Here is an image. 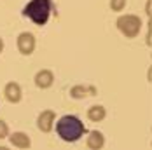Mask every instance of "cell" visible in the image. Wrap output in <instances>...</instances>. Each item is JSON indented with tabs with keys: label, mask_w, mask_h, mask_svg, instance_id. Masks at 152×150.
Segmentation results:
<instances>
[{
	"label": "cell",
	"mask_w": 152,
	"mask_h": 150,
	"mask_svg": "<svg viewBox=\"0 0 152 150\" xmlns=\"http://www.w3.org/2000/svg\"><path fill=\"white\" fill-rule=\"evenodd\" d=\"M56 133H58V136H60L63 141L74 143L77 140H80L82 135L88 133V127L75 115H63L56 122Z\"/></svg>",
	"instance_id": "cell-1"
},
{
	"label": "cell",
	"mask_w": 152,
	"mask_h": 150,
	"mask_svg": "<svg viewBox=\"0 0 152 150\" xmlns=\"http://www.w3.org/2000/svg\"><path fill=\"white\" fill-rule=\"evenodd\" d=\"M53 9H54L53 0H30L23 7V16L28 17L33 25L44 26L47 21L51 19Z\"/></svg>",
	"instance_id": "cell-2"
},
{
	"label": "cell",
	"mask_w": 152,
	"mask_h": 150,
	"mask_svg": "<svg viewBox=\"0 0 152 150\" xmlns=\"http://www.w3.org/2000/svg\"><path fill=\"white\" fill-rule=\"evenodd\" d=\"M115 26H117V30L121 31L126 39H135V37H138L142 33L143 23H142L140 16H137V14H124V16L117 17Z\"/></svg>",
	"instance_id": "cell-3"
},
{
	"label": "cell",
	"mask_w": 152,
	"mask_h": 150,
	"mask_svg": "<svg viewBox=\"0 0 152 150\" xmlns=\"http://www.w3.org/2000/svg\"><path fill=\"white\" fill-rule=\"evenodd\" d=\"M16 45H18V51L23 54V56H31L35 52V47H37V40H35V35L31 31H23L18 35L16 39Z\"/></svg>",
	"instance_id": "cell-4"
},
{
	"label": "cell",
	"mask_w": 152,
	"mask_h": 150,
	"mask_svg": "<svg viewBox=\"0 0 152 150\" xmlns=\"http://www.w3.org/2000/svg\"><path fill=\"white\" fill-rule=\"evenodd\" d=\"M54 119H56V114L54 110H42L37 117V127L42 131V133H51L53 131V126H54Z\"/></svg>",
	"instance_id": "cell-5"
},
{
	"label": "cell",
	"mask_w": 152,
	"mask_h": 150,
	"mask_svg": "<svg viewBox=\"0 0 152 150\" xmlns=\"http://www.w3.org/2000/svg\"><path fill=\"white\" fill-rule=\"evenodd\" d=\"M4 96H5V100L9 101V103H19L21 101V98H23V91H21V86L18 84V82H7L5 84V87H4Z\"/></svg>",
	"instance_id": "cell-6"
},
{
	"label": "cell",
	"mask_w": 152,
	"mask_h": 150,
	"mask_svg": "<svg viewBox=\"0 0 152 150\" xmlns=\"http://www.w3.org/2000/svg\"><path fill=\"white\" fill-rule=\"evenodd\" d=\"M33 82H35V86L39 89H49L53 86V82H54V74L51 70H47V68L39 70L33 77Z\"/></svg>",
	"instance_id": "cell-7"
},
{
	"label": "cell",
	"mask_w": 152,
	"mask_h": 150,
	"mask_svg": "<svg viewBox=\"0 0 152 150\" xmlns=\"http://www.w3.org/2000/svg\"><path fill=\"white\" fill-rule=\"evenodd\" d=\"M96 87L94 86H89V84H77L70 89V96L74 100H84L88 96H96Z\"/></svg>",
	"instance_id": "cell-8"
},
{
	"label": "cell",
	"mask_w": 152,
	"mask_h": 150,
	"mask_svg": "<svg viewBox=\"0 0 152 150\" xmlns=\"http://www.w3.org/2000/svg\"><path fill=\"white\" fill-rule=\"evenodd\" d=\"M9 141L12 143V147L21 149V150H26V149L31 147L30 136L26 135V133H23V131H14V133H11V135H9Z\"/></svg>",
	"instance_id": "cell-9"
},
{
	"label": "cell",
	"mask_w": 152,
	"mask_h": 150,
	"mask_svg": "<svg viewBox=\"0 0 152 150\" xmlns=\"http://www.w3.org/2000/svg\"><path fill=\"white\" fill-rule=\"evenodd\" d=\"M86 145H88V149L89 150H102L105 147V136L102 131H91L89 135H88V140H86Z\"/></svg>",
	"instance_id": "cell-10"
},
{
	"label": "cell",
	"mask_w": 152,
	"mask_h": 150,
	"mask_svg": "<svg viewBox=\"0 0 152 150\" xmlns=\"http://www.w3.org/2000/svg\"><path fill=\"white\" fill-rule=\"evenodd\" d=\"M107 117V108L103 105H93L88 110V119L91 122H102Z\"/></svg>",
	"instance_id": "cell-11"
},
{
	"label": "cell",
	"mask_w": 152,
	"mask_h": 150,
	"mask_svg": "<svg viewBox=\"0 0 152 150\" xmlns=\"http://www.w3.org/2000/svg\"><path fill=\"white\" fill-rule=\"evenodd\" d=\"M126 5H128V0H110V9L114 12H122Z\"/></svg>",
	"instance_id": "cell-12"
},
{
	"label": "cell",
	"mask_w": 152,
	"mask_h": 150,
	"mask_svg": "<svg viewBox=\"0 0 152 150\" xmlns=\"http://www.w3.org/2000/svg\"><path fill=\"white\" fill-rule=\"evenodd\" d=\"M9 135H11V131H9V126H7V122L0 119V140H4V138H9Z\"/></svg>",
	"instance_id": "cell-13"
},
{
	"label": "cell",
	"mask_w": 152,
	"mask_h": 150,
	"mask_svg": "<svg viewBox=\"0 0 152 150\" xmlns=\"http://www.w3.org/2000/svg\"><path fill=\"white\" fill-rule=\"evenodd\" d=\"M2 51H4V40L0 39V54H2Z\"/></svg>",
	"instance_id": "cell-14"
},
{
	"label": "cell",
	"mask_w": 152,
	"mask_h": 150,
	"mask_svg": "<svg viewBox=\"0 0 152 150\" xmlns=\"http://www.w3.org/2000/svg\"><path fill=\"white\" fill-rule=\"evenodd\" d=\"M0 150H11L9 147H4V145H0Z\"/></svg>",
	"instance_id": "cell-15"
}]
</instances>
